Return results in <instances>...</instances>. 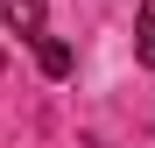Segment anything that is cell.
I'll list each match as a JSON object with an SVG mask.
<instances>
[{
  "label": "cell",
  "mask_w": 155,
  "mask_h": 148,
  "mask_svg": "<svg viewBox=\"0 0 155 148\" xmlns=\"http://www.w3.org/2000/svg\"><path fill=\"white\" fill-rule=\"evenodd\" d=\"M42 14H49V0H0V21L21 35V42H35V35H49L42 28Z\"/></svg>",
  "instance_id": "cell-1"
},
{
  "label": "cell",
  "mask_w": 155,
  "mask_h": 148,
  "mask_svg": "<svg viewBox=\"0 0 155 148\" xmlns=\"http://www.w3.org/2000/svg\"><path fill=\"white\" fill-rule=\"evenodd\" d=\"M35 64H42V78H71V49L57 35H35Z\"/></svg>",
  "instance_id": "cell-2"
},
{
  "label": "cell",
  "mask_w": 155,
  "mask_h": 148,
  "mask_svg": "<svg viewBox=\"0 0 155 148\" xmlns=\"http://www.w3.org/2000/svg\"><path fill=\"white\" fill-rule=\"evenodd\" d=\"M134 57L155 71V0H141V21H134Z\"/></svg>",
  "instance_id": "cell-3"
}]
</instances>
